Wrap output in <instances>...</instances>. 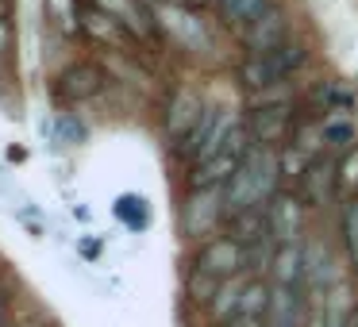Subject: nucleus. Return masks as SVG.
Masks as SVG:
<instances>
[{"label":"nucleus","instance_id":"obj_1","mask_svg":"<svg viewBox=\"0 0 358 327\" xmlns=\"http://www.w3.org/2000/svg\"><path fill=\"white\" fill-rule=\"evenodd\" d=\"M278 150L270 147H250V154L243 158V166L231 173V181L224 185V216H239L247 208H262L270 204V196L278 193ZM224 219V224H227Z\"/></svg>","mask_w":358,"mask_h":327},{"label":"nucleus","instance_id":"obj_2","mask_svg":"<svg viewBox=\"0 0 358 327\" xmlns=\"http://www.w3.org/2000/svg\"><path fill=\"white\" fill-rule=\"evenodd\" d=\"M239 124H243V119L235 116V112H227V108H212V104H208V108H204V116L196 119V127L189 131V139L181 143V147L173 150V154L185 158V162H193V166H196V162H204V158H212L227 139H231V131H235Z\"/></svg>","mask_w":358,"mask_h":327},{"label":"nucleus","instance_id":"obj_3","mask_svg":"<svg viewBox=\"0 0 358 327\" xmlns=\"http://www.w3.org/2000/svg\"><path fill=\"white\" fill-rule=\"evenodd\" d=\"M250 147H255V143H250L247 127L239 124L231 131V139H227L216 154L193 166V173H189V189H224L227 181H231V173L243 166V158L250 154Z\"/></svg>","mask_w":358,"mask_h":327},{"label":"nucleus","instance_id":"obj_4","mask_svg":"<svg viewBox=\"0 0 358 327\" xmlns=\"http://www.w3.org/2000/svg\"><path fill=\"white\" fill-rule=\"evenodd\" d=\"M224 189H189L181 201V235L189 242L212 239L220 224H224Z\"/></svg>","mask_w":358,"mask_h":327},{"label":"nucleus","instance_id":"obj_5","mask_svg":"<svg viewBox=\"0 0 358 327\" xmlns=\"http://www.w3.org/2000/svg\"><path fill=\"white\" fill-rule=\"evenodd\" d=\"M250 143L255 147H270V150H281L285 139L293 135V101H281V104H255L243 119Z\"/></svg>","mask_w":358,"mask_h":327},{"label":"nucleus","instance_id":"obj_6","mask_svg":"<svg viewBox=\"0 0 358 327\" xmlns=\"http://www.w3.org/2000/svg\"><path fill=\"white\" fill-rule=\"evenodd\" d=\"M193 266H196V270H204V273H212L216 281H227V277L247 273V250H243L231 235H212V239L201 242Z\"/></svg>","mask_w":358,"mask_h":327},{"label":"nucleus","instance_id":"obj_7","mask_svg":"<svg viewBox=\"0 0 358 327\" xmlns=\"http://www.w3.org/2000/svg\"><path fill=\"white\" fill-rule=\"evenodd\" d=\"M335 193H339V162H335V158H324V154L312 158L308 170L296 181V201H301L304 208H324Z\"/></svg>","mask_w":358,"mask_h":327},{"label":"nucleus","instance_id":"obj_8","mask_svg":"<svg viewBox=\"0 0 358 327\" xmlns=\"http://www.w3.org/2000/svg\"><path fill=\"white\" fill-rule=\"evenodd\" d=\"M104 85H108V73H104L96 62H73V66H66V70L58 73L55 93H58V101H66V104H81V101L101 96Z\"/></svg>","mask_w":358,"mask_h":327},{"label":"nucleus","instance_id":"obj_9","mask_svg":"<svg viewBox=\"0 0 358 327\" xmlns=\"http://www.w3.org/2000/svg\"><path fill=\"white\" fill-rule=\"evenodd\" d=\"M204 108H208V104H204V101H201V93H196V89H189V85H181L178 93L170 96L162 127H166V139H170V147H173V150H178L181 143L189 139V131H193L196 119L204 116Z\"/></svg>","mask_w":358,"mask_h":327},{"label":"nucleus","instance_id":"obj_10","mask_svg":"<svg viewBox=\"0 0 358 327\" xmlns=\"http://www.w3.org/2000/svg\"><path fill=\"white\" fill-rule=\"evenodd\" d=\"M155 16H158V27H166V31H170L185 50H196V54H201V50L212 47L208 27L201 24V16H196L193 8H181V4H158Z\"/></svg>","mask_w":358,"mask_h":327},{"label":"nucleus","instance_id":"obj_11","mask_svg":"<svg viewBox=\"0 0 358 327\" xmlns=\"http://www.w3.org/2000/svg\"><path fill=\"white\" fill-rule=\"evenodd\" d=\"M243 35V47L250 50V54H270V50H278L281 43L293 39V27H289V12L281 8V4H273L270 12H266L262 20H255V24L247 27Z\"/></svg>","mask_w":358,"mask_h":327},{"label":"nucleus","instance_id":"obj_12","mask_svg":"<svg viewBox=\"0 0 358 327\" xmlns=\"http://www.w3.org/2000/svg\"><path fill=\"white\" fill-rule=\"evenodd\" d=\"M93 8L112 16L127 35L135 39H155L158 35V20H155V8H147V0H93Z\"/></svg>","mask_w":358,"mask_h":327},{"label":"nucleus","instance_id":"obj_13","mask_svg":"<svg viewBox=\"0 0 358 327\" xmlns=\"http://www.w3.org/2000/svg\"><path fill=\"white\" fill-rule=\"evenodd\" d=\"M266 216H270V235L273 242H301V227H304V204L296 201V193H278L266 204Z\"/></svg>","mask_w":358,"mask_h":327},{"label":"nucleus","instance_id":"obj_14","mask_svg":"<svg viewBox=\"0 0 358 327\" xmlns=\"http://www.w3.org/2000/svg\"><path fill=\"white\" fill-rule=\"evenodd\" d=\"M308 104L324 116H355V104H358V89L343 78L331 81H320L316 89L308 93Z\"/></svg>","mask_w":358,"mask_h":327},{"label":"nucleus","instance_id":"obj_15","mask_svg":"<svg viewBox=\"0 0 358 327\" xmlns=\"http://www.w3.org/2000/svg\"><path fill=\"white\" fill-rule=\"evenodd\" d=\"M270 285L304 289V242H278L270 262Z\"/></svg>","mask_w":358,"mask_h":327},{"label":"nucleus","instance_id":"obj_16","mask_svg":"<svg viewBox=\"0 0 358 327\" xmlns=\"http://www.w3.org/2000/svg\"><path fill=\"white\" fill-rule=\"evenodd\" d=\"M227 235H231L239 247H255V242H262V239H273L266 204L262 208H247V212H239V216H231L227 219Z\"/></svg>","mask_w":358,"mask_h":327},{"label":"nucleus","instance_id":"obj_17","mask_svg":"<svg viewBox=\"0 0 358 327\" xmlns=\"http://www.w3.org/2000/svg\"><path fill=\"white\" fill-rule=\"evenodd\" d=\"M273 8V0H220L216 16L224 27H235V31H247L255 20H262L266 12Z\"/></svg>","mask_w":358,"mask_h":327},{"label":"nucleus","instance_id":"obj_18","mask_svg":"<svg viewBox=\"0 0 358 327\" xmlns=\"http://www.w3.org/2000/svg\"><path fill=\"white\" fill-rule=\"evenodd\" d=\"M247 281H250V273H239V277H227L224 285H220L216 300L208 304V319L216 327H224L227 319L239 316V296H243V289H247Z\"/></svg>","mask_w":358,"mask_h":327},{"label":"nucleus","instance_id":"obj_19","mask_svg":"<svg viewBox=\"0 0 358 327\" xmlns=\"http://www.w3.org/2000/svg\"><path fill=\"white\" fill-rule=\"evenodd\" d=\"M262 58L273 66L278 81H285V78H293V73L308 62V43H304V39H289V43H281L278 50H270V54H262Z\"/></svg>","mask_w":358,"mask_h":327},{"label":"nucleus","instance_id":"obj_20","mask_svg":"<svg viewBox=\"0 0 358 327\" xmlns=\"http://www.w3.org/2000/svg\"><path fill=\"white\" fill-rule=\"evenodd\" d=\"M320 135L327 150H350L358 143L355 116H320Z\"/></svg>","mask_w":358,"mask_h":327},{"label":"nucleus","instance_id":"obj_21","mask_svg":"<svg viewBox=\"0 0 358 327\" xmlns=\"http://www.w3.org/2000/svg\"><path fill=\"white\" fill-rule=\"evenodd\" d=\"M81 27H85L89 35H93L96 43H104V47H124L127 31L116 24L112 16H104V12H96L93 4H89L85 12H81Z\"/></svg>","mask_w":358,"mask_h":327},{"label":"nucleus","instance_id":"obj_22","mask_svg":"<svg viewBox=\"0 0 358 327\" xmlns=\"http://www.w3.org/2000/svg\"><path fill=\"white\" fill-rule=\"evenodd\" d=\"M220 285H224V281H216L212 273H204V270L193 266V270L185 273V300L193 304V308H208V304L216 300Z\"/></svg>","mask_w":358,"mask_h":327},{"label":"nucleus","instance_id":"obj_23","mask_svg":"<svg viewBox=\"0 0 358 327\" xmlns=\"http://www.w3.org/2000/svg\"><path fill=\"white\" fill-rule=\"evenodd\" d=\"M112 212H116V219H120L124 227H131V231H143V227H147V219H150V208H147V201H143L139 193L116 196Z\"/></svg>","mask_w":358,"mask_h":327},{"label":"nucleus","instance_id":"obj_24","mask_svg":"<svg viewBox=\"0 0 358 327\" xmlns=\"http://www.w3.org/2000/svg\"><path fill=\"white\" fill-rule=\"evenodd\" d=\"M266 308H270V281L250 277L247 289H243V296H239V316L266 319Z\"/></svg>","mask_w":358,"mask_h":327},{"label":"nucleus","instance_id":"obj_25","mask_svg":"<svg viewBox=\"0 0 358 327\" xmlns=\"http://www.w3.org/2000/svg\"><path fill=\"white\" fill-rule=\"evenodd\" d=\"M339 231H343V250H347L350 266L358 270V196H350V201L343 204Z\"/></svg>","mask_w":358,"mask_h":327},{"label":"nucleus","instance_id":"obj_26","mask_svg":"<svg viewBox=\"0 0 358 327\" xmlns=\"http://www.w3.org/2000/svg\"><path fill=\"white\" fill-rule=\"evenodd\" d=\"M89 139V127L81 124L73 112H58L55 116V143H66V147H81Z\"/></svg>","mask_w":358,"mask_h":327},{"label":"nucleus","instance_id":"obj_27","mask_svg":"<svg viewBox=\"0 0 358 327\" xmlns=\"http://www.w3.org/2000/svg\"><path fill=\"white\" fill-rule=\"evenodd\" d=\"M308 162H312V158L301 154L293 143H285V147L278 150V170H281V177H285V181H301V173L308 170Z\"/></svg>","mask_w":358,"mask_h":327},{"label":"nucleus","instance_id":"obj_28","mask_svg":"<svg viewBox=\"0 0 358 327\" xmlns=\"http://www.w3.org/2000/svg\"><path fill=\"white\" fill-rule=\"evenodd\" d=\"M50 16H55V24L62 27V31H78L81 27V12L73 8V0H47Z\"/></svg>","mask_w":358,"mask_h":327},{"label":"nucleus","instance_id":"obj_29","mask_svg":"<svg viewBox=\"0 0 358 327\" xmlns=\"http://www.w3.org/2000/svg\"><path fill=\"white\" fill-rule=\"evenodd\" d=\"M355 189H358V143L339 162V193H355Z\"/></svg>","mask_w":358,"mask_h":327},{"label":"nucleus","instance_id":"obj_30","mask_svg":"<svg viewBox=\"0 0 358 327\" xmlns=\"http://www.w3.org/2000/svg\"><path fill=\"white\" fill-rule=\"evenodd\" d=\"M16 219H20V224H24V227H27V231H31V235H35V239H39V235H43V216H39V212H35V208H31V212H27V208H24V204H16Z\"/></svg>","mask_w":358,"mask_h":327},{"label":"nucleus","instance_id":"obj_31","mask_svg":"<svg viewBox=\"0 0 358 327\" xmlns=\"http://www.w3.org/2000/svg\"><path fill=\"white\" fill-rule=\"evenodd\" d=\"M16 47V31H12V20H0V58H8Z\"/></svg>","mask_w":358,"mask_h":327},{"label":"nucleus","instance_id":"obj_32","mask_svg":"<svg viewBox=\"0 0 358 327\" xmlns=\"http://www.w3.org/2000/svg\"><path fill=\"white\" fill-rule=\"evenodd\" d=\"M224 327H266V319H250V316H235V319H227Z\"/></svg>","mask_w":358,"mask_h":327},{"label":"nucleus","instance_id":"obj_33","mask_svg":"<svg viewBox=\"0 0 358 327\" xmlns=\"http://www.w3.org/2000/svg\"><path fill=\"white\" fill-rule=\"evenodd\" d=\"M78 250H81L85 258H96V254H101V242H96V239H81Z\"/></svg>","mask_w":358,"mask_h":327},{"label":"nucleus","instance_id":"obj_34","mask_svg":"<svg viewBox=\"0 0 358 327\" xmlns=\"http://www.w3.org/2000/svg\"><path fill=\"white\" fill-rule=\"evenodd\" d=\"M4 316H8V296H4V289H0V327H4Z\"/></svg>","mask_w":358,"mask_h":327},{"label":"nucleus","instance_id":"obj_35","mask_svg":"<svg viewBox=\"0 0 358 327\" xmlns=\"http://www.w3.org/2000/svg\"><path fill=\"white\" fill-rule=\"evenodd\" d=\"M343 327H358V308L347 312V319H343Z\"/></svg>","mask_w":358,"mask_h":327},{"label":"nucleus","instance_id":"obj_36","mask_svg":"<svg viewBox=\"0 0 358 327\" xmlns=\"http://www.w3.org/2000/svg\"><path fill=\"white\" fill-rule=\"evenodd\" d=\"M12 16V8H8V0H0V20H8Z\"/></svg>","mask_w":358,"mask_h":327},{"label":"nucleus","instance_id":"obj_37","mask_svg":"<svg viewBox=\"0 0 358 327\" xmlns=\"http://www.w3.org/2000/svg\"><path fill=\"white\" fill-rule=\"evenodd\" d=\"M216 4H220V0H216Z\"/></svg>","mask_w":358,"mask_h":327}]
</instances>
